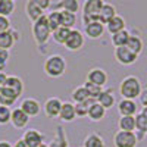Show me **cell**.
<instances>
[{
	"mask_svg": "<svg viewBox=\"0 0 147 147\" xmlns=\"http://www.w3.org/2000/svg\"><path fill=\"white\" fill-rule=\"evenodd\" d=\"M141 91H143V84L140 78L136 75H128L119 82V94L122 99L136 100L140 97Z\"/></svg>",
	"mask_w": 147,
	"mask_h": 147,
	"instance_id": "1",
	"label": "cell"
},
{
	"mask_svg": "<svg viewBox=\"0 0 147 147\" xmlns=\"http://www.w3.org/2000/svg\"><path fill=\"white\" fill-rule=\"evenodd\" d=\"M43 69L49 78H59L66 72V59L62 55H50L46 57Z\"/></svg>",
	"mask_w": 147,
	"mask_h": 147,
	"instance_id": "2",
	"label": "cell"
},
{
	"mask_svg": "<svg viewBox=\"0 0 147 147\" xmlns=\"http://www.w3.org/2000/svg\"><path fill=\"white\" fill-rule=\"evenodd\" d=\"M31 32H32V38L35 41L37 46H46L49 38L52 37V30L49 28V24H47V18H46V13L37 19L35 22H32V27H31Z\"/></svg>",
	"mask_w": 147,
	"mask_h": 147,
	"instance_id": "3",
	"label": "cell"
},
{
	"mask_svg": "<svg viewBox=\"0 0 147 147\" xmlns=\"http://www.w3.org/2000/svg\"><path fill=\"white\" fill-rule=\"evenodd\" d=\"M103 0H85L84 6H82V24L93 22V21H99V12L103 6Z\"/></svg>",
	"mask_w": 147,
	"mask_h": 147,
	"instance_id": "4",
	"label": "cell"
},
{
	"mask_svg": "<svg viewBox=\"0 0 147 147\" xmlns=\"http://www.w3.org/2000/svg\"><path fill=\"white\" fill-rule=\"evenodd\" d=\"M138 136L136 132L121 131L118 129L113 136V146L115 147H137L138 146Z\"/></svg>",
	"mask_w": 147,
	"mask_h": 147,
	"instance_id": "5",
	"label": "cell"
},
{
	"mask_svg": "<svg viewBox=\"0 0 147 147\" xmlns=\"http://www.w3.org/2000/svg\"><path fill=\"white\" fill-rule=\"evenodd\" d=\"M113 57H115V60L119 65H122V66H131V65H134L137 62L138 55L131 52L127 46H122V47H115Z\"/></svg>",
	"mask_w": 147,
	"mask_h": 147,
	"instance_id": "6",
	"label": "cell"
},
{
	"mask_svg": "<svg viewBox=\"0 0 147 147\" xmlns=\"http://www.w3.org/2000/svg\"><path fill=\"white\" fill-rule=\"evenodd\" d=\"M84 44H85V35H84V32L77 30V28H72L63 46H65L66 50H69V52H80L81 49L84 47Z\"/></svg>",
	"mask_w": 147,
	"mask_h": 147,
	"instance_id": "7",
	"label": "cell"
},
{
	"mask_svg": "<svg viewBox=\"0 0 147 147\" xmlns=\"http://www.w3.org/2000/svg\"><path fill=\"white\" fill-rule=\"evenodd\" d=\"M105 32H106V27L100 21H93V22H88L84 25V35L90 40L102 38Z\"/></svg>",
	"mask_w": 147,
	"mask_h": 147,
	"instance_id": "8",
	"label": "cell"
},
{
	"mask_svg": "<svg viewBox=\"0 0 147 147\" xmlns=\"http://www.w3.org/2000/svg\"><path fill=\"white\" fill-rule=\"evenodd\" d=\"M87 82H91L94 85H99V87H105L109 81V75L107 72L103 69V68H91L88 72H87Z\"/></svg>",
	"mask_w": 147,
	"mask_h": 147,
	"instance_id": "9",
	"label": "cell"
},
{
	"mask_svg": "<svg viewBox=\"0 0 147 147\" xmlns=\"http://www.w3.org/2000/svg\"><path fill=\"white\" fill-rule=\"evenodd\" d=\"M116 106H118V113L121 116H136L138 113V105L136 100L121 99Z\"/></svg>",
	"mask_w": 147,
	"mask_h": 147,
	"instance_id": "10",
	"label": "cell"
},
{
	"mask_svg": "<svg viewBox=\"0 0 147 147\" xmlns=\"http://www.w3.org/2000/svg\"><path fill=\"white\" fill-rule=\"evenodd\" d=\"M22 141L25 143L27 147H40L41 144H44V136L38 129L30 128V129H27L25 132H24Z\"/></svg>",
	"mask_w": 147,
	"mask_h": 147,
	"instance_id": "11",
	"label": "cell"
},
{
	"mask_svg": "<svg viewBox=\"0 0 147 147\" xmlns=\"http://www.w3.org/2000/svg\"><path fill=\"white\" fill-rule=\"evenodd\" d=\"M30 122V116L24 112L21 107L12 109V115H10V125L16 128V129H24Z\"/></svg>",
	"mask_w": 147,
	"mask_h": 147,
	"instance_id": "12",
	"label": "cell"
},
{
	"mask_svg": "<svg viewBox=\"0 0 147 147\" xmlns=\"http://www.w3.org/2000/svg\"><path fill=\"white\" fill-rule=\"evenodd\" d=\"M19 40V32L16 30H7L0 32V49L5 50H10L12 47L16 44V41Z\"/></svg>",
	"mask_w": 147,
	"mask_h": 147,
	"instance_id": "13",
	"label": "cell"
},
{
	"mask_svg": "<svg viewBox=\"0 0 147 147\" xmlns=\"http://www.w3.org/2000/svg\"><path fill=\"white\" fill-rule=\"evenodd\" d=\"M60 107H62V102L60 99L57 97H50V99H47L43 105V110H44V115L47 118H57L59 113H60Z\"/></svg>",
	"mask_w": 147,
	"mask_h": 147,
	"instance_id": "14",
	"label": "cell"
},
{
	"mask_svg": "<svg viewBox=\"0 0 147 147\" xmlns=\"http://www.w3.org/2000/svg\"><path fill=\"white\" fill-rule=\"evenodd\" d=\"M19 107H21L30 118L40 115V112H41V105H40L38 100H35V99H24V100L21 102Z\"/></svg>",
	"mask_w": 147,
	"mask_h": 147,
	"instance_id": "15",
	"label": "cell"
},
{
	"mask_svg": "<svg viewBox=\"0 0 147 147\" xmlns=\"http://www.w3.org/2000/svg\"><path fill=\"white\" fill-rule=\"evenodd\" d=\"M106 112H107V110H106L102 105H99L97 102H93V103H91V106L88 107L87 118H88L90 121H93V122H100V121H103V119H105Z\"/></svg>",
	"mask_w": 147,
	"mask_h": 147,
	"instance_id": "16",
	"label": "cell"
},
{
	"mask_svg": "<svg viewBox=\"0 0 147 147\" xmlns=\"http://www.w3.org/2000/svg\"><path fill=\"white\" fill-rule=\"evenodd\" d=\"M96 102L99 103V105H102L106 110H109L110 107H113V106L116 105V97H115V94H113V90H110V88L105 90V88H103V91L100 93L99 97H97Z\"/></svg>",
	"mask_w": 147,
	"mask_h": 147,
	"instance_id": "17",
	"label": "cell"
},
{
	"mask_svg": "<svg viewBox=\"0 0 147 147\" xmlns=\"http://www.w3.org/2000/svg\"><path fill=\"white\" fill-rule=\"evenodd\" d=\"M59 118L63 122H72L75 121L77 113H75V105L71 102H62V107H60Z\"/></svg>",
	"mask_w": 147,
	"mask_h": 147,
	"instance_id": "18",
	"label": "cell"
},
{
	"mask_svg": "<svg viewBox=\"0 0 147 147\" xmlns=\"http://www.w3.org/2000/svg\"><path fill=\"white\" fill-rule=\"evenodd\" d=\"M105 27H106V31L112 35V34H116V32H119L122 30H125L127 28V22L121 15H116V16H113L112 19H110Z\"/></svg>",
	"mask_w": 147,
	"mask_h": 147,
	"instance_id": "19",
	"label": "cell"
},
{
	"mask_svg": "<svg viewBox=\"0 0 147 147\" xmlns=\"http://www.w3.org/2000/svg\"><path fill=\"white\" fill-rule=\"evenodd\" d=\"M5 88H9L18 97H21L22 93H24V81L16 75H9L7 80H6V84H5Z\"/></svg>",
	"mask_w": 147,
	"mask_h": 147,
	"instance_id": "20",
	"label": "cell"
},
{
	"mask_svg": "<svg viewBox=\"0 0 147 147\" xmlns=\"http://www.w3.org/2000/svg\"><path fill=\"white\" fill-rule=\"evenodd\" d=\"M118 15V12H116V7L112 5V3H103V6H102V9H100V12H99V21L102 22V24H106L112 19L113 16H116Z\"/></svg>",
	"mask_w": 147,
	"mask_h": 147,
	"instance_id": "21",
	"label": "cell"
},
{
	"mask_svg": "<svg viewBox=\"0 0 147 147\" xmlns=\"http://www.w3.org/2000/svg\"><path fill=\"white\" fill-rule=\"evenodd\" d=\"M80 9H81L80 0H59L56 3V10H66L77 15Z\"/></svg>",
	"mask_w": 147,
	"mask_h": 147,
	"instance_id": "22",
	"label": "cell"
},
{
	"mask_svg": "<svg viewBox=\"0 0 147 147\" xmlns=\"http://www.w3.org/2000/svg\"><path fill=\"white\" fill-rule=\"evenodd\" d=\"M25 13H27V16H28V19L31 22H35L37 19H40L44 15V12L37 6L32 0H27V3H25Z\"/></svg>",
	"mask_w": 147,
	"mask_h": 147,
	"instance_id": "23",
	"label": "cell"
},
{
	"mask_svg": "<svg viewBox=\"0 0 147 147\" xmlns=\"http://www.w3.org/2000/svg\"><path fill=\"white\" fill-rule=\"evenodd\" d=\"M19 99V97L13 93V91H10L9 88H2V91H0V105L2 106H6V107H12L16 100Z\"/></svg>",
	"mask_w": 147,
	"mask_h": 147,
	"instance_id": "24",
	"label": "cell"
},
{
	"mask_svg": "<svg viewBox=\"0 0 147 147\" xmlns=\"http://www.w3.org/2000/svg\"><path fill=\"white\" fill-rule=\"evenodd\" d=\"M127 47L129 49L131 52H134L136 55H141V52H143V49H144V41H143V38L140 35H134V34H131L129 35V38H128V43H127Z\"/></svg>",
	"mask_w": 147,
	"mask_h": 147,
	"instance_id": "25",
	"label": "cell"
},
{
	"mask_svg": "<svg viewBox=\"0 0 147 147\" xmlns=\"http://www.w3.org/2000/svg\"><path fill=\"white\" fill-rule=\"evenodd\" d=\"M129 35H131V32L125 28V30H122V31H119V32H116V34H112V35H110V41H112L113 47L127 46Z\"/></svg>",
	"mask_w": 147,
	"mask_h": 147,
	"instance_id": "26",
	"label": "cell"
},
{
	"mask_svg": "<svg viewBox=\"0 0 147 147\" xmlns=\"http://www.w3.org/2000/svg\"><path fill=\"white\" fill-rule=\"evenodd\" d=\"M82 147H106V143L103 137L97 132H91L84 138V146Z\"/></svg>",
	"mask_w": 147,
	"mask_h": 147,
	"instance_id": "27",
	"label": "cell"
},
{
	"mask_svg": "<svg viewBox=\"0 0 147 147\" xmlns=\"http://www.w3.org/2000/svg\"><path fill=\"white\" fill-rule=\"evenodd\" d=\"M59 12H60V27L72 30L77 24V15L66 10H59Z\"/></svg>",
	"mask_w": 147,
	"mask_h": 147,
	"instance_id": "28",
	"label": "cell"
},
{
	"mask_svg": "<svg viewBox=\"0 0 147 147\" xmlns=\"http://www.w3.org/2000/svg\"><path fill=\"white\" fill-rule=\"evenodd\" d=\"M118 128L121 131L136 132V116H121L118 121Z\"/></svg>",
	"mask_w": 147,
	"mask_h": 147,
	"instance_id": "29",
	"label": "cell"
},
{
	"mask_svg": "<svg viewBox=\"0 0 147 147\" xmlns=\"http://www.w3.org/2000/svg\"><path fill=\"white\" fill-rule=\"evenodd\" d=\"M71 30L69 28H65V27H59L56 28L55 31H52V37L50 38H53V41L56 44H60V46H63L66 38H68V35H69Z\"/></svg>",
	"mask_w": 147,
	"mask_h": 147,
	"instance_id": "30",
	"label": "cell"
},
{
	"mask_svg": "<svg viewBox=\"0 0 147 147\" xmlns=\"http://www.w3.org/2000/svg\"><path fill=\"white\" fill-rule=\"evenodd\" d=\"M16 10V5L15 2L10 0H0V15L9 18L10 15H13V12Z\"/></svg>",
	"mask_w": 147,
	"mask_h": 147,
	"instance_id": "31",
	"label": "cell"
},
{
	"mask_svg": "<svg viewBox=\"0 0 147 147\" xmlns=\"http://www.w3.org/2000/svg\"><path fill=\"white\" fill-rule=\"evenodd\" d=\"M47 18V24H49V28H50L52 31H55L56 28L60 27V12L59 10H52L50 13L46 15Z\"/></svg>",
	"mask_w": 147,
	"mask_h": 147,
	"instance_id": "32",
	"label": "cell"
},
{
	"mask_svg": "<svg viewBox=\"0 0 147 147\" xmlns=\"http://www.w3.org/2000/svg\"><path fill=\"white\" fill-rule=\"evenodd\" d=\"M88 99H90V96H88L87 90L84 88V85H80V87H77L72 91V100L75 103H82V102L88 100Z\"/></svg>",
	"mask_w": 147,
	"mask_h": 147,
	"instance_id": "33",
	"label": "cell"
},
{
	"mask_svg": "<svg viewBox=\"0 0 147 147\" xmlns=\"http://www.w3.org/2000/svg\"><path fill=\"white\" fill-rule=\"evenodd\" d=\"M96 102L94 99H88L82 103H75V113H77V118H85L87 116V112H88V107L91 106V103Z\"/></svg>",
	"mask_w": 147,
	"mask_h": 147,
	"instance_id": "34",
	"label": "cell"
},
{
	"mask_svg": "<svg viewBox=\"0 0 147 147\" xmlns=\"http://www.w3.org/2000/svg\"><path fill=\"white\" fill-rule=\"evenodd\" d=\"M82 85H84V88L87 90V93H88V96H90V99H94V100H97V97H99L100 93L103 91V87H99V85H94V84L87 82V81H85Z\"/></svg>",
	"mask_w": 147,
	"mask_h": 147,
	"instance_id": "35",
	"label": "cell"
},
{
	"mask_svg": "<svg viewBox=\"0 0 147 147\" xmlns=\"http://www.w3.org/2000/svg\"><path fill=\"white\" fill-rule=\"evenodd\" d=\"M136 131L141 132L143 136L147 134V118L143 116L140 112L136 115Z\"/></svg>",
	"mask_w": 147,
	"mask_h": 147,
	"instance_id": "36",
	"label": "cell"
},
{
	"mask_svg": "<svg viewBox=\"0 0 147 147\" xmlns=\"http://www.w3.org/2000/svg\"><path fill=\"white\" fill-rule=\"evenodd\" d=\"M10 115H12V109L0 105V125L10 124Z\"/></svg>",
	"mask_w": 147,
	"mask_h": 147,
	"instance_id": "37",
	"label": "cell"
},
{
	"mask_svg": "<svg viewBox=\"0 0 147 147\" xmlns=\"http://www.w3.org/2000/svg\"><path fill=\"white\" fill-rule=\"evenodd\" d=\"M10 57L9 50H5V49H0V71H5V66L7 63V60Z\"/></svg>",
	"mask_w": 147,
	"mask_h": 147,
	"instance_id": "38",
	"label": "cell"
},
{
	"mask_svg": "<svg viewBox=\"0 0 147 147\" xmlns=\"http://www.w3.org/2000/svg\"><path fill=\"white\" fill-rule=\"evenodd\" d=\"M10 28H12V27H10V21H9V18L0 15V32L7 31V30H10Z\"/></svg>",
	"mask_w": 147,
	"mask_h": 147,
	"instance_id": "39",
	"label": "cell"
},
{
	"mask_svg": "<svg viewBox=\"0 0 147 147\" xmlns=\"http://www.w3.org/2000/svg\"><path fill=\"white\" fill-rule=\"evenodd\" d=\"M32 2H34L37 6H38L43 12H44V10H47L49 7L52 6V0H32Z\"/></svg>",
	"mask_w": 147,
	"mask_h": 147,
	"instance_id": "40",
	"label": "cell"
},
{
	"mask_svg": "<svg viewBox=\"0 0 147 147\" xmlns=\"http://www.w3.org/2000/svg\"><path fill=\"white\" fill-rule=\"evenodd\" d=\"M138 99H140L143 107H146V106H147V88H143V91H141V94H140Z\"/></svg>",
	"mask_w": 147,
	"mask_h": 147,
	"instance_id": "41",
	"label": "cell"
},
{
	"mask_svg": "<svg viewBox=\"0 0 147 147\" xmlns=\"http://www.w3.org/2000/svg\"><path fill=\"white\" fill-rule=\"evenodd\" d=\"M7 74L5 71H0V87H5V84H6V80H7Z\"/></svg>",
	"mask_w": 147,
	"mask_h": 147,
	"instance_id": "42",
	"label": "cell"
},
{
	"mask_svg": "<svg viewBox=\"0 0 147 147\" xmlns=\"http://www.w3.org/2000/svg\"><path fill=\"white\" fill-rule=\"evenodd\" d=\"M0 147H13V144L6 140H0Z\"/></svg>",
	"mask_w": 147,
	"mask_h": 147,
	"instance_id": "43",
	"label": "cell"
},
{
	"mask_svg": "<svg viewBox=\"0 0 147 147\" xmlns=\"http://www.w3.org/2000/svg\"><path fill=\"white\" fill-rule=\"evenodd\" d=\"M13 147H27V146H25V143H24L22 138H21V140H18V141L13 144Z\"/></svg>",
	"mask_w": 147,
	"mask_h": 147,
	"instance_id": "44",
	"label": "cell"
},
{
	"mask_svg": "<svg viewBox=\"0 0 147 147\" xmlns=\"http://www.w3.org/2000/svg\"><path fill=\"white\" fill-rule=\"evenodd\" d=\"M140 113H141V115H143V116H146V118H147V106H146V107H143V109H141V112H140Z\"/></svg>",
	"mask_w": 147,
	"mask_h": 147,
	"instance_id": "45",
	"label": "cell"
},
{
	"mask_svg": "<svg viewBox=\"0 0 147 147\" xmlns=\"http://www.w3.org/2000/svg\"><path fill=\"white\" fill-rule=\"evenodd\" d=\"M40 147H50V146H47V144H41Z\"/></svg>",
	"mask_w": 147,
	"mask_h": 147,
	"instance_id": "46",
	"label": "cell"
},
{
	"mask_svg": "<svg viewBox=\"0 0 147 147\" xmlns=\"http://www.w3.org/2000/svg\"><path fill=\"white\" fill-rule=\"evenodd\" d=\"M2 88H3V87H0V91H2Z\"/></svg>",
	"mask_w": 147,
	"mask_h": 147,
	"instance_id": "47",
	"label": "cell"
},
{
	"mask_svg": "<svg viewBox=\"0 0 147 147\" xmlns=\"http://www.w3.org/2000/svg\"><path fill=\"white\" fill-rule=\"evenodd\" d=\"M10 2H15V0H10Z\"/></svg>",
	"mask_w": 147,
	"mask_h": 147,
	"instance_id": "48",
	"label": "cell"
}]
</instances>
